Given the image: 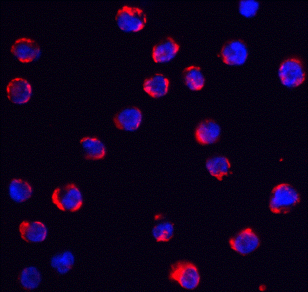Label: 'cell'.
Listing matches in <instances>:
<instances>
[{"mask_svg":"<svg viewBox=\"0 0 308 292\" xmlns=\"http://www.w3.org/2000/svg\"><path fill=\"white\" fill-rule=\"evenodd\" d=\"M301 201L297 190L287 182H281L272 189L269 198V208L275 214L289 213Z\"/></svg>","mask_w":308,"mask_h":292,"instance_id":"6da1fadb","label":"cell"},{"mask_svg":"<svg viewBox=\"0 0 308 292\" xmlns=\"http://www.w3.org/2000/svg\"><path fill=\"white\" fill-rule=\"evenodd\" d=\"M279 79L282 85L288 88H295L303 84L306 78L304 60L297 55L283 58L279 66Z\"/></svg>","mask_w":308,"mask_h":292,"instance_id":"7a4b0ae2","label":"cell"},{"mask_svg":"<svg viewBox=\"0 0 308 292\" xmlns=\"http://www.w3.org/2000/svg\"><path fill=\"white\" fill-rule=\"evenodd\" d=\"M168 279L187 290H194L199 285L201 278L198 266L194 262L180 260L170 265Z\"/></svg>","mask_w":308,"mask_h":292,"instance_id":"3957f363","label":"cell"},{"mask_svg":"<svg viewBox=\"0 0 308 292\" xmlns=\"http://www.w3.org/2000/svg\"><path fill=\"white\" fill-rule=\"evenodd\" d=\"M51 198L52 202L59 209L65 212L77 211L83 203L82 194L73 183L67 184L55 189Z\"/></svg>","mask_w":308,"mask_h":292,"instance_id":"277c9868","label":"cell"},{"mask_svg":"<svg viewBox=\"0 0 308 292\" xmlns=\"http://www.w3.org/2000/svg\"><path fill=\"white\" fill-rule=\"evenodd\" d=\"M119 27L126 32L141 30L146 23V15L140 8L125 5L119 9L116 16Z\"/></svg>","mask_w":308,"mask_h":292,"instance_id":"5b68a950","label":"cell"},{"mask_svg":"<svg viewBox=\"0 0 308 292\" xmlns=\"http://www.w3.org/2000/svg\"><path fill=\"white\" fill-rule=\"evenodd\" d=\"M218 56L227 65L240 66L248 58V47L242 39H230L223 44Z\"/></svg>","mask_w":308,"mask_h":292,"instance_id":"8992f818","label":"cell"},{"mask_svg":"<svg viewBox=\"0 0 308 292\" xmlns=\"http://www.w3.org/2000/svg\"><path fill=\"white\" fill-rule=\"evenodd\" d=\"M143 120L142 111L136 106H129L122 108L112 117V122L116 128L130 133L137 131L141 127Z\"/></svg>","mask_w":308,"mask_h":292,"instance_id":"52a82bcc","label":"cell"},{"mask_svg":"<svg viewBox=\"0 0 308 292\" xmlns=\"http://www.w3.org/2000/svg\"><path fill=\"white\" fill-rule=\"evenodd\" d=\"M228 243L233 251L245 256L254 252L260 246L261 240L256 232L248 226L231 237Z\"/></svg>","mask_w":308,"mask_h":292,"instance_id":"ba28073f","label":"cell"},{"mask_svg":"<svg viewBox=\"0 0 308 292\" xmlns=\"http://www.w3.org/2000/svg\"><path fill=\"white\" fill-rule=\"evenodd\" d=\"M221 135V128L214 119L206 118L199 121L193 131L195 142L201 146L217 143Z\"/></svg>","mask_w":308,"mask_h":292,"instance_id":"9c48e42d","label":"cell"},{"mask_svg":"<svg viewBox=\"0 0 308 292\" xmlns=\"http://www.w3.org/2000/svg\"><path fill=\"white\" fill-rule=\"evenodd\" d=\"M11 53L21 61L28 62L38 58L40 48L32 39L21 37L17 39L11 47Z\"/></svg>","mask_w":308,"mask_h":292,"instance_id":"30bf717a","label":"cell"},{"mask_svg":"<svg viewBox=\"0 0 308 292\" xmlns=\"http://www.w3.org/2000/svg\"><path fill=\"white\" fill-rule=\"evenodd\" d=\"M179 49L178 43L172 37L168 36L154 45L152 50V57L155 62H167L175 58Z\"/></svg>","mask_w":308,"mask_h":292,"instance_id":"8fae6325","label":"cell"},{"mask_svg":"<svg viewBox=\"0 0 308 292\" xmlns=\"http://www.w3.org/2000/svg\"><path fill=\"white\" fill-rule=\"evenodd\" d=\"M6 89L9 99L16 104L27 102L32 93V88L29 82L21 77L14 78L10 80Z\"/></svg>","mask_w":308,"mask_h":292,"instance_id":"7c38bea8","label":"cell"},{"mask_svg":"<svg viewBox=\"0 0 308 292\" xmlns=\"http://www.w3.org/2000/svg\"><path fill=\"white\" fill-rule=\"evenodd\" d=\"M169 84V79L164 74L156 73L144 79L143 89L150 97L159 99L168 94Z\"/></svg>","mask_w":308,"mask_h":292,"instance_id":"4fadbf2b","label":"cell"},{"mask_svg":"<svg viewBox=\"0 0 308 292\" xmlns=\"http://www.w3.org/2000/svg\"><path fill=\"white\" fill-rule=\"evenodd\" d=\"M18 230L22 238L28 242H43L47 236V228L40 221H23L20 223Z\"/></svg>","mask_w":308,"mask_h":292,"instance_id":"5bb4252c","label":"cell"},{"mask_svg":"<svg viewBox=\"0 0 308 292\" xmlns=\"http://www.w3.org/2000/svg\"><path fill=\"white\" fill-rule=\"evenodd\" d=\"M231 162L229 158L223 155H214L208 157L205 161V167L213 177L221 181L225 176L233 173Z\"/></svg>","mask_w":308,"mask_h":292,"instance_id":"9a60e30c","label":"cell"},{"mask_svg":"<svg viewBox=\"0 0 308 292\" xmlns=\"http://www.w3.org/2000/svg\"><path fill=\"white\" fill-rule=\"evenodd\" d=\"M84 157L87 160H100L107 154L104 143L98 137L86 136L80 140Z\"/></svg>","mask_w":308,"mask_h":292,"instance_id":"2e32d148","label":"cell"},{"mask_svg":"<svg viewBox=\"0 0 308 292\" xmlns=\"http://www.w3.org/2000/svg\"><path fill=\"white\" fill-rule=\"evenodd\" d=\"M156 223L151 229V235L157 242L166 243L170 241L175 235V223L166 220L162 213L154 215Z\"/></svg>","mask_w":308,"mask_h":292,"instance_id":"e0dca14e","label":"cell"},{"mask_svg":"<svg viewBox=\"0 0 308 292\" xmlns=\"http://www.w3.org/2000/svg\"><path fill=\"white\" fill-rule=\"evenodd\" d=\"M182 79L185 86L192 91L202 90L206 82L201 68L195 65H191L184 69L182 71Z\"/></svg>","mask_w":308,"mask_h":292,"instance_id":"ac0fdd59","label":"cell"},{"mask_svg":"<svg viewBox=\"0 0 308 292\" xmlns=\"http://www.w3.org/2000/svg\"><path fill=\"white\" fill-rule=\"evenodd\" d=\"M8 193L12 200L17 203H21L31 197L33 190L27 181L21 179L14 178L9 184Z\"/></svg>","mask_w":308,"mask_h":292,"instance_id":"d6986e66","label":"cell"},{"mask_svg":"<svg viewBox=\"0 0 308 292\" xmlns=\"http://www.w3.org/2000/svg\"><path fill=\"white\" fill-rule=\"evenodd\" d=\"M74 260L73 254L70 251H66L53 256L50 261V264L59 274L64 275L69 272L72 268Z\"/></svg>","mask_w":308,"mask_h":292,"instance_id":"ffe728a7","label":"cell"},{"mask_svg":"<svg viewBox=\"0 0 308 292\" xmlns=\"http://www.w3.org/2000/svg\"><path fill=\"white\" fill-rule=\"evenodd\" d=\"M22 286L27 290L36 288L41 281V275L34 266H28L22 270L18 277Z\"/></svg>","mask_w":308,"mask_h":292,"instance_id":"44dd1931","label":"cell"},{"mask_svg":"<svg viewBox=\"0 0 308 292\" xmlns=\"http://www.w3.org/2000/svg\"><path fill=\"white\" fill-rule=\"evenodd\" d=\"M260 6V2L256 0H241L238 2V11L243 16L251 18L256 15Z\"/></svg>","mask_w":308,"mask_h":292,"instance_id":"7402d4cb","label":"cell"}]
</instances>
